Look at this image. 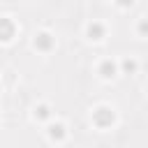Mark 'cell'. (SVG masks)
Listing matches in <instances>:
<instances>
[{"label": "cell", "instance_id": "6da1fadb", "mask_svg": "<svg viewBox=\"0 0 148 148\" xmlns=\"http://www.w3.org/2000/svg\"><path fill=\"white\" fill-rule=\"evenodd\" d=\"M95 123H97L99 127H106V125L113 123V113H111L109 109H97V111H95Z\"/></svg>", "mask_w": 148, "mask_h": 148}, {"label": "cell", "instance_id": "7a4b0ae2", "mask_svg": "<svg viewBox=\"0 0 148 148\" xmlns=\"http://www.w3.org/2000/svg\"><path fill=\"white\" fill-rule=\"evenodd\" d=\"M12 35H14V23L9 18H0V39L7 42V39H12Z\"/></svg>", "mask_w": 148, "mask_h": 148}, {"label": "cell", "instance_id": "3957f363", "mask_svg": "<svg viewBox=\"0 0 148 148\" xmlns=\"http://www.w3.org/2000/svg\"><path fill=\"white\" fill-rule=\"evenodd\" d=\"M51 44H53V39H51V35H46V32L37 35V39H35V46H37V49H42V51L51 49Z\"/></svg>", "mask_w": 148, "mask_h": 148}, {"label": "cell", "instance_id": "277c9868", "mask_svg": "<svg viewBox=\"0 0 148 148\" xmlns=\"http://www.w3.org/2000/svg\"><path fill=\"white\" fill-rule=\"evenodd\" d=\"M88 35H90V39H102L104 28H102L99 23H90V25H88Z\"/></svg>", "mask_w": 148, "mask_h": 148}, {"label": "cell", "instance_id": "5b68a950", "mask_svg": "<svg viewBox=\"0 0 148 148\" xmlns=\"http://www.w3.org/2000/svg\"><path fill=\"white\" fill-rule=\"evenodd\" d=\"M99 69H102V76H113V74H116V65H113L111 60H104Z\"/></svg>", "mask_w": 148, "mask_h": 148}, {"label": "cell", "instance_id": "8992f818", "mask_svg": "<svg viewBox=\"0 0 148 148\" xmlns=\"http://www.w3.org/2000/svg\"><path fill=\"white\" fill-rule=\"evenodd\" d=\"M49 134H51V139H62L65 136V127L62 125H51L49 127Z\"/></svg>", "mask_w": 148, "mask_h": 148}, {"label": "cell", "instance_id": "52a82bcc", "mask_svg": "<svg viewBox=\"0 0 148 148\" xmlns=\"http://www.w3.org/2000/svg\"><path fill=\"white\" fill-rule=\"evenodd\" d=\"M123 69H125V72H134V69H136V62H134V60H125V62H123Z\"/></svg>", "mask_w": 148, "mask_h": 148}, {"label": "cell", "instance_id": "ba28073f", "mask_svg": "<svg viewBox=\"0 0 148 148\" xmlns=\"http://www.w3.org/2000/svg\"><path fill=\"white\" fill-rule=\"evenodd\" d=\"M35 116H37V118H46V116H49V109H46V106H39V109H35Z\"/></svg>", "mask_w": 148, "mask_h": 148}, {"label": "cell", "instance_id": "9c48e42d", "mask_svg": "<svg viewBox=\"0 0 148 148\" xmlns=\"http://www.w3.org/2000/svg\"><path fill=\"white\" fill-rule=\"evenodd\" d=\"M139 32H141V35H148V21H146V18L139 23Z\"/></svg>", "mask_w": 148, "mask_h": 148}, {"label": "cell", "instance_id": "30bf717a", "mask_svg": "<svg viewBox=\"0 0 148 148\" xmlns=\"http://www.w3.org/2000/svg\"><path fill=\"white\" fill-rule=\"evenodd\" d=\"M134 0H118V5H123V7H127V5H132Z\"/></svg>", "mask_w": 148, "mask_h": 148}]
</instances>
